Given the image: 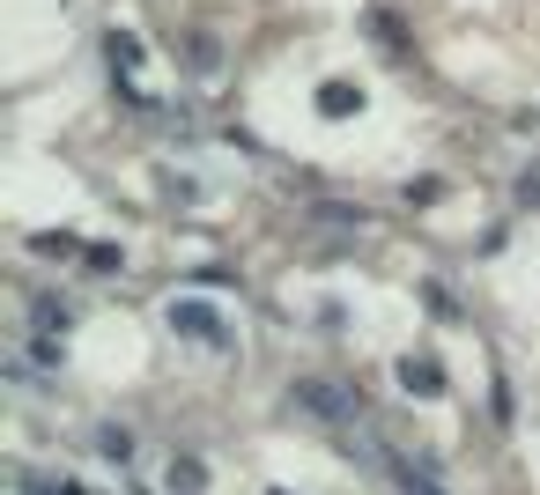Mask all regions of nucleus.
Here are the masks:
<instances>
[{
  "mask_svg": "<svg viewBox=\"0 0 540 495\" xmlns=\"http://www.w3.org/2000/svg\"><path fill=\"white\" fill-rule=\"evenodd\" d=\"M171 333H185V340H208V348H230V326H222V311L208 296H171Z\"/></svg>",
  "mask_w": 540,
  "mask_h": 495,
  "instance_id": "f257e3e1",
  "label": "nucleus"
},
{
  "mask_svg": "<svg viewBox=\"0 0 540 495\" xmlns=\"http://www.w3.org/2000/svg\"><path fill=\"white\" fill-rule=\"evenodd\" d=\"M296 399H304V407L311 414H326V422H356V399H348V392H333V385H296Z\"/></svg>",
  "mask_w": 540,
  "mask_h": 495,
  "instance_id": "f03ea898",
  "label": "nucleus"
},
{
  "mask_svg": "<svg viewBox=\"0 0 540 495\" xmlns=\"http://www.w3.org/2000/svg\"><path fill=\"white\" fill-rule=\"evenodd\" d=\"M400 385H407V392H422V399H437V392H444V370L430 363V355H422V363L407 355V363H400Z\"/></svg>",
  "mask_w": 540,
  "mask_h": 495,
  "instance_id": "7ed1b4c3",
  "label": "nucleus"
},
{
  "mask_svg": "<svg viewBox=\"0 0 540 495\" xmlns=\"http://www.w3.org/2000/svg\"><path fill=\"white\" fill-rule=\"evenodd\" d=\"M319 111H326V119H348V111H363V89L356 82H326L319 89Z\"/></svg>",
  "mask_w": 540,
  "mask_h": 495,
  "instance_id": "20e7f679",
  "label": "nucleus"
},
{
  "mask_svg": "<svg viewBox=\"0 0 540 495\" xmlns=\"http://www.w3.org/2000/svg\"><path fill=\"white\" fill-rule=\"evenodd\" d=\"M171 488L178 495H200V488H208V466H200V459H171Z\"/></svg>",
  "mask_w": 540,
  "mask_h": 495,
  "instance_id": "39448f33",
  "label": "nucleus"
},
{
  "mask_svg": "<svg viewBox=\"0 0 540 495\" xmlns=\"http://www.w3.org/2000/svg\"><path fill=\"white\" fill-rule=\"evenodd\" d=\"M111 67H126V74H134V67H141V37H126V30L111 37Z\"/></svg>",
  "mask_w": 540,
  "mask_h": 495,
  "instance_id": "423d86ee",
  "label": "nucleus"
},
{
  "mask_svg": "<svg viewBox=\"0 0 540 495\" xmlns=\"http://www.w3.org/2000/svg\"><path fill=\"white\" fill-rule=\"evenodd\" d=\"M97 444H104V459H119V466H126V459H134V436H126V429H104V436H97Z\"/></svg>",
  "mask_w": 540,
  "mask_h": 495,
  "instance_id": "0eeeda50",
  "label": "nucleus"
},
{
  "mask_svg": "<svg viewBox=\"0 0 540 495\" xmlns=\"http://www.w3.org/2000/svg\"><path fill=\"white\" fill-rule=\"evenodd\" d=\"M37 326L60 333V326H67V303H52V296H45V303H37Z\"/></svg>",
  "mask_w": 540,
  "mask_h": 495,
  "instance_id": "6e6552de",
  "label": "nucleus"
},
{
  "mask_svg": "<svg viewBox=\"0 0 540 495\" xmlns=\"http://www.w3.org/2000/svg\"><path fill=\"white\" fill-rule=\"evenodd\" d=\"M407 495H444L437 481H422V473H407Z\"/></svg>",
  "mask_w": 540,
  "mask_h": 495,
  "instance_id": "1a4fd4ad",
  "label": "nucleus"
}]
</instances>
